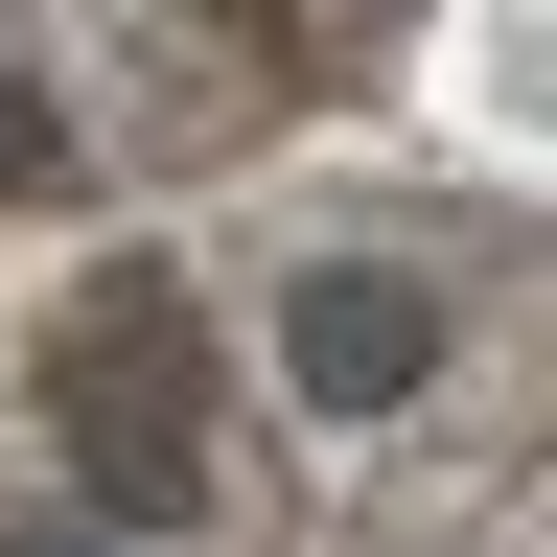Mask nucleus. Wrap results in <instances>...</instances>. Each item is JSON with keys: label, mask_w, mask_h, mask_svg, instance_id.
Masks as SVG:
<instances>
[{"label": "nucleus", "mask_w": 557, "mask_h": 557, "mask_svg": "<svg viewBox=\"0 0 557 557\" xmlns=\"http://www.w3.org/2000/svg\"><path fill=\"white\" fill-rule=\"evenodd\" d=\"M0 209H70V116L24 94V70H0Z\"/></svg>", "instance_id": "nucleus-3"}, {"label": "nucleus", "mask_w": 557, "mask_h": 557, "mask_svg": "<svg viewBox=\"0 0 557 557\" xmlns=\"http://www.w3.org/2000/svg\"><path fill=\"white\" fill-rule=\"evenodd\" d=\"M70 511L94 534H186L209 511V325L163 278H116V302H70Z\"/></svg>", "instance_id": "nucleus-1"}, {"label": "nucleus", "mask_w": 557, "mask_h": 557, "mask_svg": "<svg viewBox=\"0 0 557 557\" xmlns=\"http://www.w3.org/2000/svg\"><path fill=\"white\" fill-rule=\"evenodd\" d=\"M442 278H395V256H325V278H278V395L302 418H418L442 395Z\"/></svg>", "instance_id": "nucleus-2"}, {"label": "nucleus", "mask_w": 557, "mask_h": 557, "mask_svg": "<svg viewBox=\"0 0 557 557\" xmlns=\"http://www.w3.org/2000/svg\"><path fill=\"white\" fill-rule=\"evenodd\" d=\"M0 557H116V534H94V511H24V534H0Z\"/></svg>", "instance_id": "nucleus-4"}]
</instances>
